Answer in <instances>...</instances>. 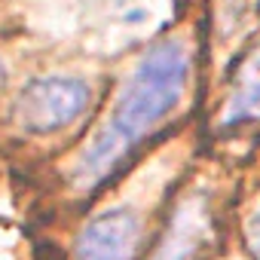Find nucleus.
<instances>
[{
  "label": "nucleus",
  "instance_id": "f257e3e1",
  "mask_svg": "<svg viewBox=\"0 0 260 260\" xmlns=\"http://www.w3.org/2000/svg\"><path fill=\"white\" fill-rule=\"evenodd\" d=\"M190 80V55L181 40H162L156 43L128 77L125 89L119 92L107 122L101 132L86 144V150L77 159L74 178L80 184L101 181L128 150L144 135L181 104Z\"/></svg>",
  "mask_w": 260,
  "mask_h": 260
},
{
  "label": "nucleus",
  "instance_id": "f03ea898",
  "mask_svg": "<svg viewBox=\"0 0 260 260\" xmlns=\"http://www.w3.org/2000/svg\"><path fill=\"white\" fill-rule=\"evenodd\" d=\"M89 98H92V89L86 80L49 74L22 86V92L13 101V116L25 132L46 135L80 119L89 107Z\"/></svg>",
  "mask_w": 260,
  "mask_h": 260
},
{
  "label": "nucleus",
  "instance_id": "7ed1b4c3",
  "mask_svg": "<svg viewBox=\"0 0 260 260\" xmlns=\"http://www.w3.org/2000/svg\"><path fill=\"white\" fill-rule=\"evenodd\" d=\"M138 242V214L128 208H107L83 226L77 239V260H135Z\"/></svg>",
  "mask_w": 260,
  "mask_h": 260
},
{
  "label": "nucleus",
  "instance_id": "20e7f679",
  "mask_svg": "<svg viewBox=\"0 0 260 260\" xmlns=\"http://www.w3.org/2000/svg\"><path fill=\"white\" fill-rule=\"evenodd\" d=\"M202 236H205V214L193 202V205L178 211L175 226L169 230V236L156 248L153 260H193L199 245H202Z\"/></svg>",
  "mask_w": 260,
  "mask_h": 260
},
{
  "label": "nucleus",
  "instance_id": "39448f33",
  "mask_svg": "<svg viewBox=\"0 0 260 260\" xmlns=\"http://www.w3.org/2000/svg\"><path fill=\"white\" fill-rule=\"evenodd\" d=\"M257 110H260V80H254V83H248L236 92V98L230 101V110H226V122L251 116Z\"/></svg>",
  "mask_w": 260,
  "mask_h": 260
},
{
  "label": "nucleus",
  "instance_id": "423d86ee",
  "mask_svg": "<svg viewBox=\"0 0 260 260\" xmlns=\"http://www.w3.org/2000/svg\"><path fill=\"white\" fill-rule=\"evenodd\" d=\"M245 242H248V251L254 260H260V211H254L248 217V226H245Z\"/></svg>",
  "mask_w": 260,
  "mask_h": 260
},
{
  "label": "nucleus",
  "instance_id": "0eeeda50",
  "mask_svg": "<svg viewBox=\"0 0 260 260\" xmlns=\"http://www.w3.org/2000/svg\"><path fill=\"white\" fill-rule=\"evenodd\" d=\"M4 77H7V71H4V61H0V83H4Z\"/></svg>",
  "mask_w": 260,
  "mask_h": 260
}]
</instances>
